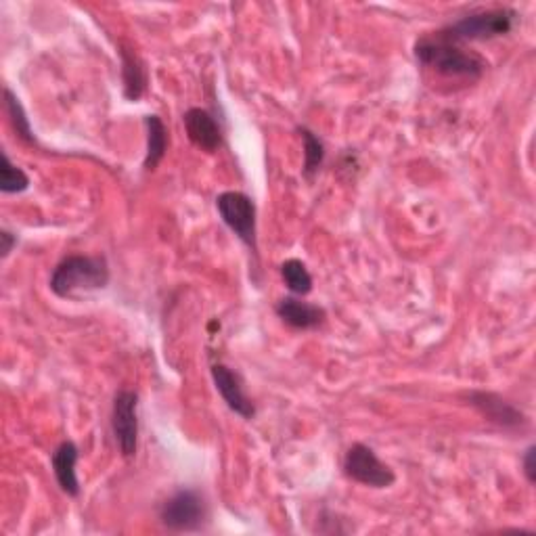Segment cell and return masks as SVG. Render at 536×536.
<instances>
[{"label":"cell","mask_w":536,"mask_h":536,"mask_svg":"<svg viewBox=\"0 0 536 536\" xmlns=\"http://www.w3.org/2000/svg\"><path fill=\"white\" fill-rule=\"evenodd\" d=\"M413 51L415 59L423 67H428V70H434L442 76L480 80L486 72V61L480 55L465 51L461 44H453L440 38L436 32L421 36L415 42Z\"/></svg>","instance_id":"1"},{"label":"cell","mask_w":536,"mask_h":536,"mask_svg":"<svg viewBox=\"0 0 536 536\" xmlns=\"http://www.w3.org/2000/svg\"><path fill=\"white\" fill-rule=\"evenodd\" d=\"M109 283V264L103 256H67L51 275L49 287L59 298H76L78 294L97 292Z\"/></svg>","instance_id":"2"},{"label":"cell","mask_w":536,"mask_h":536,"mask_svg":"<svg viewBox=\"0 0 536 536\" xmlns=\"http://www.w3.org/2000/svg\"><path fill=\"white\" fill-rule=\"evenodd\" d=\"M518 13L509 7L499 9H478L469 13L446 28L438 30L436 34L453 44H467V42H484L507 36L516 28Z\"/></svg>","instance_id":"3"},{"label":"cell","mask_w":536,"mask_h":536,"mask_svg":"<svg viewBox=\"0 0 536 536\" xmlns=\"http://www.w3.org/2000/svg\"><path fill=\"white\" fill-rule=\"evenodd\" d=\"M210 509L197 488H178L162 505L160 522L170 532H197L208 522Z\"/></svg>","instance_id":"4"},{"label":"cell","mask_w":536,"mask_h":536,"mask_svg":"<svg viewBox=\"0 0 536 536\" xmlns=\"http://www.w3.org/2000/svg\"><path fill=\"white\" fill-rule=\"evenodd\" d=\"M344 474L352 482H359L369 488H390L396 482L392 467L375 455L371 446L356 442L346 451Z\"/></svg>","instance_id":"5"},{"label":"cell","mask_w":536,"mask_h":536,"mask_svg":"<svg viewBox=\"0 0 536 536\" xmlns=\"http://www.w3.org/2000/svg\"><path fill=\"white\" fill-rule=\"evenodd\" d=\"M216 210L222 222L256 252V204L241 191H225L216 197Z\"/></svg>","instance_id":"6"},{"label":"cell","mask_w":536,"mask_h":536,"mask_svg":"<svg viewBox=\"0 0 536 536\" xmlns=\"http://www.w3.org/2000/svg\"><path fill=\"white\" fill-rule=\"evenodd\" d=\"M111 432L118 442L120 453L130 459L139 449V394L120 390L111 409Z\"/></svg>","instance_id":"7"},{"label":"cell","mask_w":536,"mask_h":536,"mask_svg":"<svg viewBox=\"0 0 536 536\" xmlns=\"http://www.w3.org/2000/svg\"><path fill=\"white\" fill-rule=\"evenodd\" d=\"M467 400L469 405L482 413V417H486L490 423H495V426L503 430L518 432L528 428V417L524 415V411L497 392L476 390L467 394Z\"/></svg>","instance_id":"8"},{"label":"cell","mask_w":536,"mask_h":536,"mask_svg":"<svg viewBox=\"0 0 536 536\" xmlns=\"http://www.w3.org/2000/svg\"><path fill=\"white\" fill-rule=\"evenodd\" d=\"M210 373L214 379V386H216L218 394L222 396V400L227 402V407L233 413H237L239 417L252 421L256 417V407H254V402L250 400V396L245 394L241 375L235 369L222 365V363L212 365Z\"/></svg>","instance_id":"9"},{"label":"cell","mask_w":536,"mask_h":536,"mask_svg":"<svg viewBox=\"0 0 536 536\" xmlns=\"http://www.w3.org/2000/svg\"><path fill=\"white\" fill-rule=\"evenodd\" d=\"M183 124L189 134V141L201 151L214 153L222 145V130L208 109L191 107L183 116Z\"/></svg>","instance_id":"10"},{"label":"cell","mask_w":536,"mask_h":536,"mask_svg":"<svg viewBox=\"0 0 536 536\" xmlns=\"http://www.w3.org/2000/svg\"><path fill=\"white\" fill-rule=\"evenodd\" d=\"M277 317L289 325L292 329L308 331V329H317L325 321V310L317 304H310L298 298H283L275 306Z\"/></svg>","instance_id":"11"},{"label":"cell","mask_w":536,"mask_h":536,"mask_svg":"<svg viewBox=\"0 0 536 536\" xmlns=\"http://www.w3.org/2000/svg\"><path fill=\"white\" fill-rule=\"evenodd\" d=\"M78 457H80V451L72 440L61 442L51 457L55 480L67 497L80 495V482H78V474H76Z\"/></svg>","instance_id":"12"},{"label":"cell","mask_w":536,"mask_h":536,"mask_svg":"<svg viewBox=\"0 0 536 536\" xmlns=\"http://www.w3.org/2000/svg\"><path fill=\"white\" fill-rule=\"evenodd\" d=\"M122 59V84H124V97L126 101H139L147 93V70L145 63L139 59L137 53H130L128 49H120Z\"/></svg>","instance_id":"13"},{"label":"cell","mask_w":536,"mask_h":536,"mask_svg":"<svg viewBox=\"0 0 536 536\" xmlns=\"http://www.w3.org/2000/svg\"><path fill=\"white\" fill-rule=\"evenodd\" d=\"M145 128H147V153L143 160V168L147 172H153L166 155L168 128L160 116H145Z\"/></svg>","instance_id":"14"},{"label":"cell","mask_w":536,"mask_h":536,"mask_svg":"<svg viewBox=\"0 0 536 536\" xmlns=\"http://www.w3.org/2000/svg\"><path fill=\"white\" fill-rule=\"evenodd\" d=\"M281 277L294 296H308L312 292V275L298 258H289L281 264Z\"/></svg>","instance_id":"15"},{"label":"cell","mask_w":536,"mask_h":536,"mask_svg":"<svg viewBox=\"0 0 536 536\" xmlns=\"http://www.w3.org/2000/svg\"><path fill=\"white\" fill-rule=\"evenodd\" d=\"M298 132H300V139L304 143V170L302 172L306 178H312L321 170V166L325 162V145L317 137V134L306 126H300Z\"/></svg>","instance_id":"16"},{"label":"cell","mask_w":536,"mask_h":536,"mask_svg":"<svg viewBox=\"0 0 536 536\" xmlns=\"http://www.w3.org/2000/svg\"><path fill=\"white\" fill-rule=\"evenodd\" d=\"M30 189V176L11 162L9 155L3 151L0 155V191L5 195L24 193Z\"/></svg>","instance_id":"17"},{"label":"cell","mask_w":536,"mask_h":536,"mask_svg":"<svg viewBox=\"0 0 536 536\" xmlns=\"http://www.w3.org/2000/svg\"><path fill=\"white\" fill-rule=\"evenodd\" d=\"M5 107H7V114H9V120L17 132V137L21 141H26L30 145H36V137L32 132V126H30V120L26 116V109L24 105L19 103L17 95H13L11 88H5Z\"/></svg>","instance_id":"18"},{"label":"cell","mask_w":536,"mask_h":536,"mask_svg":"<svg viewBox=\"0 0 536 536\" xmlns=\"http://www.w3.org/2000/svg\"><path fill=\"white\" fill-rule=\"evenodd\" d=\"M534 459H536V446L530 444L528 449H526V453H524V457H522L524 476H526V480H528L530 484L536 482V461H534Z\"/></svg>","instance_id":"19"},{"label":"cell","mask_w":536,"mask_h":536,"mask_svg":"<svg viewBox=\"0 0 536 536\" xmlns=\"http://www.w3.org/2000/svg\"><path fill=\"white\" fill-rule=\"evenodd\" d=\"M15 245H17V235L15 233H11L7 229L0 231V258H3V260L9 258V254L13 252Z\"/></svg>","instance_id":"20"}]
</instances>
